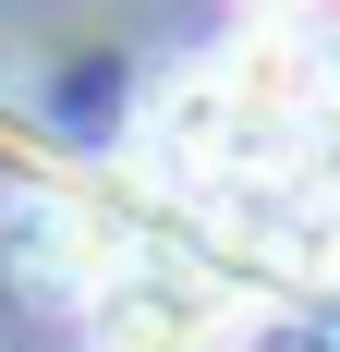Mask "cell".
<instances>
[{"label": "cell", "instance_id": "cell-1", "mask_svg": "<svg viewBox=\"0 0 340 352\" xmlns=\"http://www.w3.org/2000/svg\"><path fill=\"white\" fill-rule=\"evenodd\" d=\"M206 340V292L182 280H122L98 304V352H195Z\"/></svg>", "mask_w": 340, "mask_h": 352}, {"label": "cell", "instance_id": "cell-2", "mask_svg": "<svg viewBox=\"0 0 340 352\" xmlns=\"http://www.w3.org/2000/svg\"><path fill=\"white\" fill-rule=\"evenodd\" d=\"M304 49H316V109H328V122H340V25H316Z\"/></svg>", "mask_w": 340, "mask_h": 352}]
</instances>
